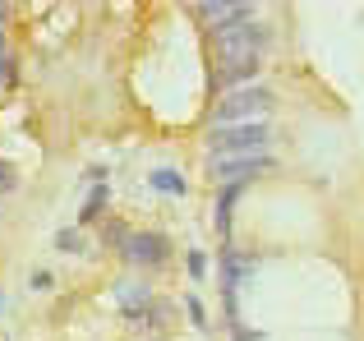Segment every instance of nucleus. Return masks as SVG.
Instances as JSON below:
<instances>
[{
  "label": "nucleus",
  "instance_id": "nucleus-1",
  "mask_svg": "<svg viewBox=\"0 0 364 341\" xmlns=\"http://www.w3.org/2000/svg\"><path fill=\"white\" fill-rule=\"evenodd\" d=\"M213 42H217V60H222V79L235 83V79H245V74L258 70L263 46H267V33H263L258 18H245V23H235V28L213 33Z\"/></svg>",
  "mask_w": 364,
  "mask_h": 341
},
{
  "label": "nucleus",
  "instance_id": "nucleus-2",
  "mask_svg": "<svg viewBox=\"0 0 364 341\" xmlns=\"http://www.w3.org/2000/svg\"><path fill=\"white\" fill-rule=\"evenodd\" d=\"M267 111H272V92L263 83H245V88H231L213 111V129L226 125H267Z\"/></svg>",
  "mask_w": 364,
  "mask_h": 341
},
{
  "label": "nucleus",
  "instance_id": "nucleus-3",
  "mask_svg": "<svg viewBox=\"0 0 364 341\" xmlns=\"http://www.w3.org/2000/svg\"><path fill=\"white\" fill-rule=\"evenodd\" d=\"M267 144H272L267 125H226V129H213V139H208L213 157H249V153H267Z\"/></svg>",
  "mask_w": 364,
  "mask_h": 341
},
{
  "label": "nucleus",
  "instance_id": "nucleus-4",
  "mask_svg": "<svg viewBox=\"0 0 364 341\" xmlns=\"http://www.w3.org/2000/svg\"><path fill=\"white\" fill-rule=\"evenodd\" d=\"M272 157L267 153H249V157H208V170H213V180H226V185H240L245 175H258Z\"/></svg>",
  "mask_w": 364,
  "mask_h": 341
},
{
  "label": "nucleus",
  "instance_id": "nucleus-5",
  "mask_svg": "<svg viewBox=\"0 0 364 341\" xmlns=\"http://www.w3.org/2000/svg\"><path fill=\"white\" fill-rule=\"evenodd\" d=\"M198 14L213 23V33H222V28H235V23H245V18H254V5H235V0H208V5H198Z\"/></svg>",
  "mask_w": 364,
  "mask_h": 341
},
{
  "label": "nucleus",
  "instance_id": "nucleus-6",
  "mask_svg": "<svg viewBox=\"0 0 364 341\" xmlns=\"http://www.w3.org/2000/svg\"><path fill=\"white\" fill-rule=\"evenodd\" d=\"M124 254H129L134 263H161L166 259V240H161V235H129V240H124Z\"/></svg>",
  "mask_w": 364,
  "mask_h": 341
},
{
  "label": "nucleus",
  "instance_id": "nucleus-7",
  "mask_svg": "<svg viewBox=\"0 0 364 341\" xmlns=\"http://www.w3.org/2000/svg\"><path fill=\"white\" fill-rule=\"evenodd\" d=\"M152 185L166 189V194H185V180H180L176 170H157V175H152Z\"/></svg>",
  "mask_w": 364,
  "mask_h": 341
},
{
  "label": "nucleus",
  "instance_id": "nucleus-8",
  "mask_svg": "<svg viewBox=\"0 0 364 341\" xmlns=\"http://www.w3.org/2000/svg\"><path fill=\"white\" fill-rule=\"evenodd\" d=\"M79 244H83V240H79V231H60V249H65V254H74Z\"/></svg>",
  "mask_w": 364,
  "mask_h": 341
},
{
  "label": "nucleus",
  "instance_id": "nucleus-9",
  "mask_svg": "<svg viewBox=\"0 0 364 341\" xmlns=\"http://www.w3.org/2000/svg\"><path fill=\"white\" fill-rule=\"evenodd\" d=\"M0 189H14V170L9 166H0Z\"/></svg>",
  "mask_w": 364,
  "mask_h": 341
}]
</instances>
